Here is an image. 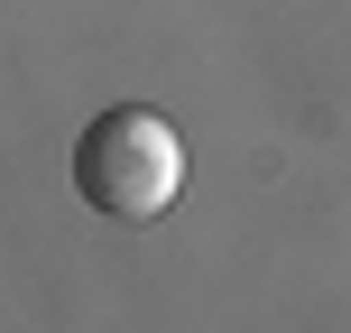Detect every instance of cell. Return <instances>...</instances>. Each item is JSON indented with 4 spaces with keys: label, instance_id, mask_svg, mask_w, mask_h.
I'll list each match as a JSON object with an SVG mask.
<instances>
[{
    "label": "cell",
    "instance_id": "obj_1",
    "mask_svg": "<svg viewBox=\"0 0 351 333\" xmlns=\"http://www.w3.org/2000/svg\"><path fill=\"white\" fill-rule=\"evenodd\" d=\"M74 194L111 222H158L185 194V139L158 102H111L74 139Z\"/></svg>",
    "mask_w": 351,
    "mask_h": 333
}]
</instances>
